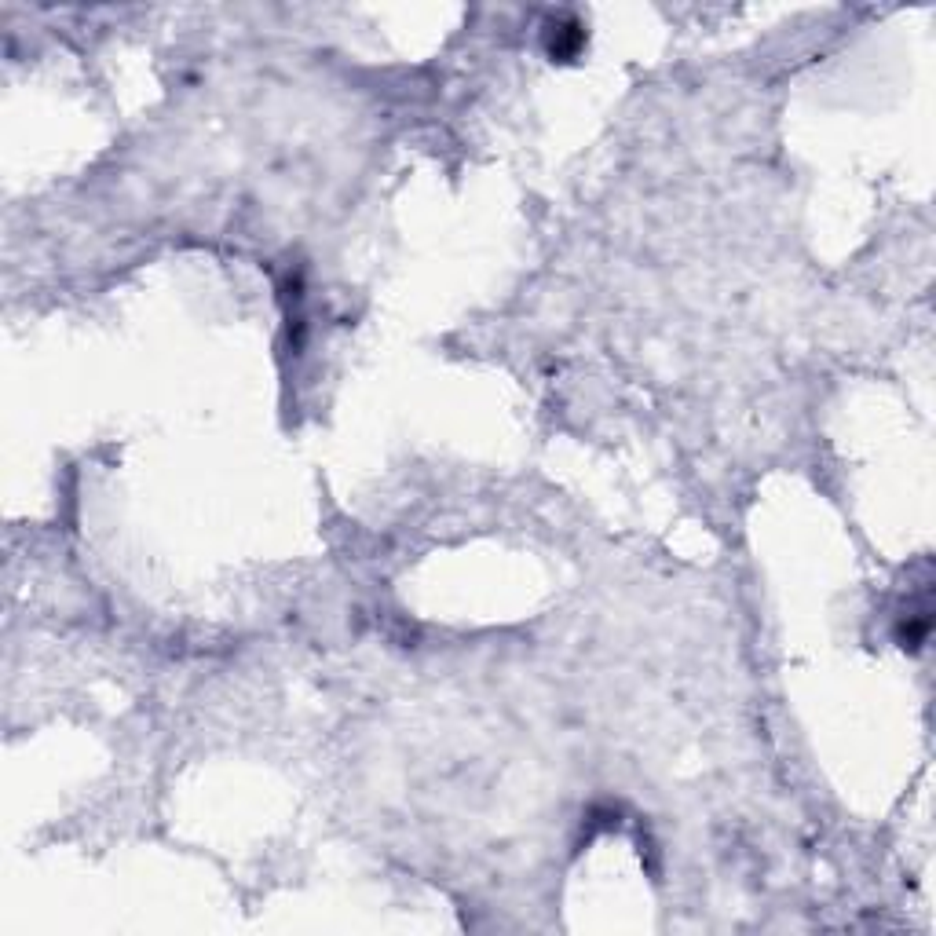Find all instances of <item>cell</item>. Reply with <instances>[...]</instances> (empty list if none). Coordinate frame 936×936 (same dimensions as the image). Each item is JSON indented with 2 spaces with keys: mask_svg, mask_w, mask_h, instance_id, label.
Returning <instances> with one entry per match:
<instances>
[{
  "mask_svg": "<svg viewBox=\"0 0 936 936\" xmlns=\"http://www.w3.org/2000/svg\"><path fill=\"white\" fill-rule=\"evenodd\" d=\"M545 44H549V55H553V59H575L585 44L582 22H575V19L553 22V26H549V41Z\"/></svg>",
  "mask_w": 936,
  "mask_h": 936,
  "instance_id": "cell-1",
  "label": "cell"
}]
</instances>
